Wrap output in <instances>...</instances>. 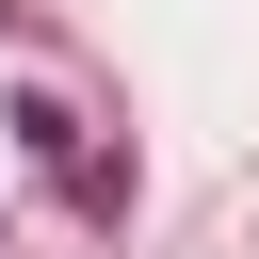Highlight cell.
Masks as SVG:
<instances>
[{"label":"cell","mask_w":259,"mask_h":259,"mask_svg":"<svg viewBox=\"0 0 259 259\" xmlns=\"http://www.w3.org/2000/svg\"><path fill=\"white\" fill-rule=\"evenodd\" d=\"M16 130H32V162L65 178V210H113V162H97V113H81L65 81H32V97H16Z\"/></svg>","instance_id":"1"}]
</instances>
